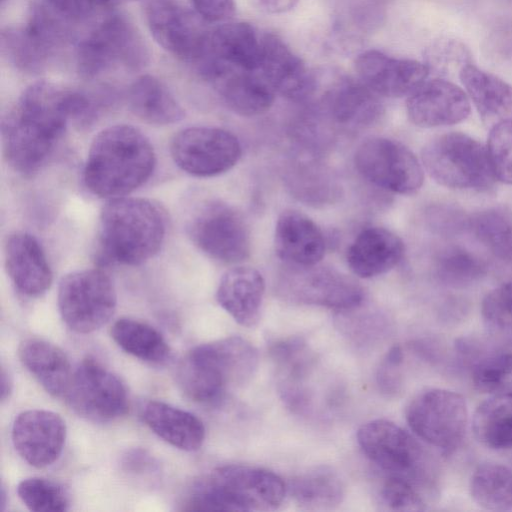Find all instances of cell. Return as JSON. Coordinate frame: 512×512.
Returning a JSON list of instances; mask_svg holds the SVG:
<instances>
[{
  "instance_id": "cell-1",
  "label": "cell",
  "mask_w": 512,
  "mask_h": 512,
  "mask_svg": "<svg viewBox=\"0 0 512 512\" xmlns=\"http://www.w3.org/2000/svg\"><path fill=\"white\" fill-rule=\"evenodd\" d=\"M72 90L39 81L27 87L2 121L4 155L18 173L37 172L71 121Z\"/></svg>"
},
{
  "instance_id": "cell-2",
  "label": "cell",
  "mask_w": 512,
  "mask_h": 512,
  "mask_svg": "<svg viewBox=\"0 0 512 512\" xmlns=\"http://www.w3.org/2000/svg\"><path fill=\"white\" fill-rule=\"evenodd\" d=\"M155 164L153 146L139 129L124 124L110 126L90 145L84 182L99 197H123L150 178Z\"/></svg>"
},
{
  "instance_id": "cell-3",
  "label": "cell",
  "mask_w": 512,
  "mask_h": 512,
  "mask_svg": "<svg viewBox=\"0 0 512 512\" xmlns=\"http://www.w3.org/2000/svg\"><path fill=\"white\" fill-rule=\"evenodd\" d=\"M165 235V212L151 200L111 198L101 210L98 243L103 262L142 264L159 252Z\"/></svg>"
},
{
  "instance_id": "cell-4",
  "label": "cell",
  "mask_w": 512,
  "mask_h": 512,
  "mask_svg": "<svg viewBox=\"0 0 512 512\" xmlns=\"http://www.w3.org/2000/svg\"><path fill=\"white\" fill-rule=\"evenodd\" d=\"M258 352L246 339L227 337L198 345L180 361L177 380L194 402L215 405L231 386L247 383L257 370Z\"/></svg>"
},
{
  "instance_id": "cell-5",
  "label": "cell",
  "mask_w": 512,
  "mask_h": 512,
  "mask_svg": "<svg viewBox=\"0 0 512 512\" xmlns=\"http://www.w3.org/2000/svg\"><path fill=\"white\" fill-rule=\"evenodd\" d=\"M287 492L274 472L247 465L229 464L215 468L196 481L183 510L269 511L277 509Z\"/></svg>"
},
{
  "instance_id": "cell-6",
  "label": "cell",
  "mask_w": 512,
  "mask_h": 512,
  "mask_svg": "<svg viewBox=\"0 0 512 512\" xmlns=\"http://www.w3.org/2000/svg\"><path fill=\"white\" fill-rule=\"evenodd\" d=\"M360 448L387 476L405 479L430 499L437 492L433 463L420 443L397 424L376 419L357 432Z\"/></svg>"
},
{
  "instance_id": "cell-7",
  "label": "cell",
  "mask_w": 512,
  "mask_h": 512,
  "mask_svg": "<svg viewBox=\"0 0 512 512\" xmlns=\"http://www.w3.org/2000/svg\"><path fill=\"white\" fill-rule=\"evenodd\" d=\"M421 160L429 176L447 188L486 190L496 179L486 147L464 133L434 137L422 148Z\"/></svg>"
},
{
  "instance_id": "cell-8",
  "label": "cell",
  "mask_w": 512,
  "mask_h": 512,
  "mask_svg": "<svg viewBox=\"0 0 512 512\" xmlns=\"http://www.w3.org/2000/svg\"><path fill=\"white\" fill-rule=\"evenodd\" d=\"M148 62L149 52L143 38L122 15H111L102 20L76 47L77 69L86 78L117 68L137 71Z\"/></svg>"
},
{
  "instance_id": "cell-9",
  "label": "cell",
  "mask_w": 512,
  "mask_h": 512,
  "mask_svg": "<svg viewBox=\"0 0 512 512\" xmlns=\"http://www.w3.org/2000/svg\"><path fill=\"white\" fill-rule=\"evenodd\" d=\"M405 417L418 438L445 453H452L462 444L469 420L465 398L443 388L416 394L407 405Z\"/></svg>"
},
{
  "instance_id": "cell-10",
  "label": "cell",
  "mask_w": 512,
  "mask_h": 512,
  "mask_svg": "<svg viewBox=\"0 0 512 512\" xmlns=\"http://www.w3.org/2000/svg\"><path fill=\"white\" fill-rule=\"evenodd\" d=\"M117 305L110 276L102 269H84L65 275L58 288V307L65 324L87 334L105 325Z\"/></svg>"
},
{
  "instance_id": "cell-11",
  "label": "cell",
  "mask_w": 512,
  "mask_h": 512,
  "mask_svg": "<svg viewBox=\"0 0 512 512\" xmlns=\"http://www.w3.org/2000/svg\"><path fill=\"white\" fill-rule=\"evenodd\" d=\"M354 163L363 178L393 193L414 194L424 181L423 168L414 153L389 138L363 141L355 152Z\"/></svg>"
},
{
  "instance_id": "cell-12",
  "label": "cell",
  "mask_w": 512,
  "mask_h": 512,
  "mask_svg": "<svg viewBox=\"0 0 512 512\" xmlns=\"http://www.w3.org/2000/svg\"><path fill=\"white\" fill-rule=\"evenodd\" d=\"M187 233L195 246L222 263H239L250 254V233L244 218L223 202L203 204L189 220Z\"/></svg>"
},
{
  "instance_id": "cell-13",
  "label": "cell",
  "mask_w": 512,
  "mask_h": 512,
  "mask_svg": "<svg viewBox=\"0 0 512 512\" xmlns=\"http://www.w3.org/2000/svg\"><path fill=\"white\" fill-rule=\"evenodd\" d=\"M145 14L153 38L171 55L197 65L206 57L211 30L196 12L176 0H149Z\"/></svg>"
},
{
  "instance_id": "cell-14",
  "label": "cell",
  "mask_w": 512,
  "mask_h": 512,
  "mask_svg": "<svg viewBox=\"0 0 512 512\" xmlns=\"http://www.w3.org/2000/svg\"><path fill=\"white\" fill-rule=\"evenodd\" d=\"M64 397L74 412L94 422L114 421L129 409L124 384L91 358L83 360L72 372Z\"/></svg>"
},
{
  "instance_id": "cell-15",
  "label": "cell",
  "mask_w": 512,
  "mask_h": 512,
  "mask_svg": "<svg viewBox=\"0 0 512 512\" xmlns=\"http://www.w3.org/2000/svg\"><path fill=\"white\" fill-rule=\"evenodd\" d=\"M170 151L180 169L197 177H212L229 171L242 153L239 140L229 131L200 126L177 133Z\"/></svg>"
},
{
  "instance_id": "cell-16",
  "label": "cell",
  "mask_w": 512,
  "mask_h": 512,
  "mask_svg": "<svg viewBox=\"0 0 512 512\" xmlns=\"http://www.w3.org/2000/svg\"><path fill=\"white\" fill-rule=\"evenodd\" d=\"M284 291L293 300L331 309L358 307L364 298L361 286L350 277L328 267L291 266Z\"/></svg>"
},
{
  "instance_id": "cell-17",
  "label": "cell",
  "mask_w": 512,
  "mask_h": 512,
  "mask_svg": "<svg viewBox=\"0 0 512 512\" xmlns=\"http://www.w3.org/2000/svg\"><path fill=\"white\" fill-rule=\"evenodd\" d=\"M198 67L225 104L239 115H261L274 102L275 91L257 71L232 67L211 57Z\"/></svg>"
},
{
  "instance_id": "cell-18",
  "label": "cell",
  "mask_w": 512,
  "mask_h": 512,
  "mask_svg": "<svg viewBox=\"0 0 512 512\" xmlns=\"http://www.w3.org/2000/svg\"><path fill=\"white\" fill-rule=\"evenodd\" d=\"M11 436L15 450L24 461L33 467L44 468L61 455L66 425L55 412L27 410L15 418Z\"/></svg>"
},
{
  "instance_id": "cell-19",
  "label": "cell",
  "mask_w": 512,
  "mask_h": 512,
  "mask_svg": "<svg viewBox=\"0 0 512 512\" xmlns=\"http://www.w3.org/2000/svg\"><path fill=\"white\" fill-rule=\"evenodd\" d=\"M359 79L379 96L399 98L415 91L429 74L427 64L367 50L355 59Z\"/></svg>"
},
{
  "instance_id": "cell-20",
  "label": "cell",
  "mask_w": 512,
  "mask_h": 512,
  "mask_svg": "<svg viewBox=\"0 0 512 512\" xmlns=\"http://www.w3.org/2000/svg\"><path fill=\"white\" fill-rule=\"evenodd\" d=\"M411 123L422 128L457 124L471 111L470 99L456 84L441 78L424 81L406 101Z\"/></svg>"
},
{
  "instance_id": "cell-21",
  "label": "cell",
  "mask_w": 512,
  "mask_h": 512,
  "mask_svg": "<svg viewBox=\"0 0 512 512\" xmlns=\"http://www.w3.org/2000/svg\"><path fill=\"white\" fill-rule=\"evenodd\" d=\"M259 71L276 93L292 101L308 99L316 88L315 77L305 62L272 33L263 34Z\"/></svg>"
},
{
  "instance_id": "cell-22",
  "label": "cell",
  "mask_w": 512,
  "mask_h": 512,
  "mask_svg": "<svg viewBox=\"0 0 512 512\" xmlns=\"http://www.w3.org/2000/svg\"><path fill=\"white\" fill-rule=\"evenodd\" d=\"M5 268L16 289L28 297L44 294L52 283V271L37 239L15 232L6 241Z\"/></svg>"
},
{
  "instance_id": "cell-23",
  "label": "cell",
  "mask_w": 512,
  "mask_h": 512,
  "mask_svg": "<svg viewBox=\"0 0 512 512\" xmlns=\"http://www.w3.org/2000/svg\"><path fill=\"white\" fill-rule=\"evenodd\" d=\"M274 246L277 256L290 266L316 265L325 253V240L320 228L296 210H285L279 215Z\"/></svg>"
},
{
  "instance_id": "cell-24",
  "label": "cell",
  "mask_w": 512,
  "mask_h": 512,
  "mask_svg": "<svg viewBox=\"0 0 512 512\" xmlns=\"http://www.w3.org/2000/svg\"><path fill=\"white\" fill-rule=\"evenodd\" d=\"M265 292L261 273L248 266L234 267L220 279L219 305L240 325L253 327L259 321Z\"/></svg>"
},
{
  "instance_id": "cell-25",
  "label": "cell",
  "mask_w": 512,
  "mask_h": 512,
  "mask_svg": "<svg viewBox=\"0 0 512 512\" xmlns=\"http://www.w3.org/2000/svg\"><path fill=\"white\" fill-rule=\"evenodd\" d=\"M402 240L383 227L362 230L347 250L350 270L361 278L382 275L399 264L404 255Z\"/></svg>"
},
{
  "instance_id": "cell-26",
  "label": "cell",
  "mask_w": 512,
  "mask_h": 512,
  "mask_svg": "<svg viewBox=\"0 0 512 512\" xmlns=\"http://www.w3.org/2000/svg\"><path fill=\"white\" fill-rule=\"evenodd\" d=\"M263 35L247 22L225 23L211 30L208 54L232 67L259 71Z\"/></svg>"
},
{
  "instance_id": "cell-27",
  "label": "cell",
  "mask_w": 512,
  "mask_h": 512,
  "mask_svg": "<svg viewBox=\"0 0 512 512\" xmlns=\"http://www.w3.org/2000/svg\"><path fill=\"white\" fill-rule=\"evenodd\" d=\"M146 425L170 445L196 451L205 439V427L194 414L161 401H149L142 408Z\"/></svg>"
},
{
  "instance_id": "cell-28",
  "label": "cell",
  "mask_w": 512,
  "mask_h": 512,
  "mask_svg": "<svg viewBox=\"0 0 512 512\" xmlns=\"http://www.w3.org/2000/svg\"><path fill=\"white\" fill-rule=\"evenodd\" d=\"M327 109L341 125L365 127L376 122L383 113L379 95L361 80L341 79L326 96Z\"/></svg>"
},
{
  "instance_id": "cell-29",
  "label": "cell",
  "mask_w": 512,
  "mask_h": 512,
  "mask_svg": "<svg viewBox=\"0 0 512 512\" xmlns=\"http://www.w3.org/2000/svg\"><path fill=\"white\" fill-rule=\"evenodd\" d=\"M459 78L480 117L487 123L512 119V86L472 62L459 71Z\"/></svg>"
},
{
  "instance_id": "cell-30",
  "label": "cell",
  "mask_w": 512,
  "mask_h": 512,
  "mask_svg": "<svg viewBox=\"0 0 512 512\" xmlns=\"http://www.w3.org/2000/svg\"><path fill=\"white\" fill-rule=\"evenodd\" d=\"M20 361L50 395L64 396L72 371L66 354L45 340H24L18 349Z\"/></svg>"
},
{
  "instance_id": "cell-31",
  "label": "cell",
  "mask_w": 512,
  "mask_h": 512,
  "mask_svg": "<svg viewBox=\"0 0 512 512\" xmlns=\"http://www.w3.org/2000/svg\"><path fill=\"white\" fill-rule=\"evenodd\" d=\"M130 110L141 120L154 125H169L184 117V110L166 85L151 75L138 77L129 86Z\"/></svg>"
},
{
  "instance_id": "cell-32",
  "label": "cell",
  "mask_w": 512,
  "mask_h": 512,
  "mask_svg": "<svg viewBox=\"0 0 512 512\" xmlns=\"http://www.w3.org/2000/svg\"><path fill=\"white\" fill-rule=\"evenodd\" d=\"M1 48L12 65L27 73L42 71L59 49L29 23L3 30Z\"/></svg>"
},
{
  "instance_id": "cell-33",
  "label": "cell",
  "mask_w": 512,
  "mask_h": 512,
  "mask_svg": "<svg viewBox=\"0 0 512 512\" xmlns=\"http://www.w3.org/2000/svg\"><path fill=\"white\" fill-rule=\"evenodd\" d=\"M475 438L493 450L512 449V397L490 396L474 411Z\"/></svg>"
},
{
  "instance_id": "cell-34",
  "label": "cell",
  "mask_w": 512,
  "mask_h": 512,
  "mask_svg": "<svg viewBox=\"0 0 512 512\" xmlns=\"http://www.w3.org/2000/svg\"><path fill=\"white\" fill-rule=\"evenodd\" d=\"M470 496L485 510H512V470L500 463L484 462L473 471Z\"/></svg>"
},
{
  "instance_id": "cell-35",
  "label": "cell",
  "mask_w": 512,
  "mask_h": 512,
  "mask_svg": "<svg viewBox=\"0 0 512 512\" xmlns=\"http://www.w3.org/2000/svg\"><path fill=\"white\" fill-rule=\"evenodd\" d=\"M111 336L122 350L143 361L159 364L170 356L162 334L144 322L121 318L113 324Z\"/></svg>"
},
{
  "instance_id": "cell-36",
  "label": "cell",
  "mask_w": 512,
  "mask_h": 512,
  "mask_svg": "<svg viewBox=\"0 0 512 512\" xmlns=\"http://www.w3.org/2000/svg\"><path fill=\"white\" fill-rule=\"evenodd\" d=\"M287 491L306 507L330 508L341 503L344 487L338 475L326 467L315 468L290 480Z\"/></svg>"
},
{
  "instance_id": "cell-37",
  "label": "cell",
  "mask_w": 512,
  "mask_h": 512,
  "mask_svg": "<svg viewBox=\"0 0 512 512\" xmlns=\"http://www.w3.org/2000/svg\"><path fill=\"white\" fill-rule=\"evenodd\" d=\"M467 228L495 257L512 262V216L502 208H488L467 219Z\"/></svg>"
},
{
  "instance_id": "cell-38",
  "label": "cell",
  "mask_w": 512,
  "mask_h": 512,
  "mask_svg": "<svg viewBox=\"0 0 512 512\" xmlns=\"http://www.w3.org/2000/svg\"><path fill=\"white\" fill-rule=\"evenodd\" d=\"M434 272L443 284L463 287L485 276L487 265L482 258L465 247L448 245L436 254Z\"/></svg>"
},
{
  "instance_id": "cell-39",
  "label": "cell",
  "mask_w": 512,
  "mask_h": 512,
  "mask_svg": "<svg viewBox=\"0 0 512 512\" xmlns=\"http://www.w3.org/2000/svg\"><path fill=\"white\" fill-rule=\"evenodd\" d=\"M472 382L482 393L512 397V351L479 361L472 371Z\"/></svg>"
},
{
  "instance_id": "cell-40",
  "label": "cell",
  "mask_w": 512,
  "mask_h": 512,
  "mask_svg": "<svg viewBox=\"0 0 512 512\" xmlns=\"http://www.w3.org/2000/svg\"><path fill=\"white\" fill-rule=\"evenodd\" d=\"M17 493L25 506L35 512H61L69 507V498L62 486L48 479L31 477L22 480Z\"/></svg>"
},
{
  "instance_id": "cell-41",
  "label": "cell",
  "mask_w": 512,
  "mask_h": 512,
  "mask_svg": "<svg viewBox=\"0 0 512 512\" xmlns=\"http://www.w3.org/2000/svg\"><path fill=\"white\" fill-rule=\"evenodd\" d=\"M486 149L495 178L512 184V119L493 124Z\"/></svg>"
},
{
  "instance_id": "cell-42",
  "label": "cell",
  "mask_w": 512,
  "mask_h": 512,
  "mask_svg": "<svg viewBox=\"0 0 512 512\" xmlns=\"http://www.w3.org/2000/svg\"><path fill=\"white\" fill-rule=\"evenodd\" d=\"M486 326L500 334H512V281L490 290L481 303Z\"/></svg>"
},
{
  "instance_id": "cell-43",
  "label": "cell",
  "mask_w": 512,
  "mask_h": 512,
  "mask_svg": "<svg viewBox=\"0 0 512 512\" xmlns=\"http://www.w3.org/2000/svg\"><path fill=\"white\" fill-rule=\"evenodd\" d=\"M383 503L391 510L422 511L428 498L413 483L395 476H387L380 490Z\"/></svg>"
},
{
  "instance_id": "cell-44",
  "label": "cell",
  "mask_w": 512,
  "mask_h": 512,
  "mask_svg": "<svg viewBox=\"0 0 512 512\" xmlns=\"http://www.w3.org/2000/svg\"><path fill=\"white\" fill-rule=\"evenodd\" d=\"M472 62L467 47L461 42L453 39H445L435 44L430 52V64L436 68L444 69L459 68Z\"/></svg>"
},
{
  "instance_id": "cell-45",
  "label": "cell",
  "mask_w": 512,
  "mask_h": 512,
  "mask_svg": "<svg viewBox=\"0 0 512 512\" xmlns=\"http://www.w3.org/2000/svg\"><path fill=\"white\" fill-rule=\"evenodd\" d=\"M58 15L74 24L101 8L99 0H44Z\"/></svg>"
},
{
  "instance_id": "cell-46",
  "label": "cell",
  "mask_w": 512,
  "mask_h": 512,
  "mask_svg": "<svg viewBox=\"0 0 512 512\" xmlns=\"http://www.w3.org/2000/svg\"><path fill=\"white\" fill-rule=\"evenodd\" d=\"M195 12L207 22H224L235 14L234 0H191Z\"/></svg>"
},
{
  "instance_id": "cell-47",
  "label": "cell",
  "mask_w": 512,
  "mask_h": 512,
  "mask_svg": "<svg viewBox=\"0 0 512 512\" xmlns=\"http://www.w3.org/2000/svg\"><path fill=\"white\" fill-rule=\"evenodd\" d=\"M299 0H250L253 6L269 14H282L293 9Z\"/></svg>"
},
{
  "instance_id": "cell-48",
  "label": "cell",
  "mask_w": 512,
  "mask_h": 512,
  "mask_svg": "<svg viewBox=\"0 0 512 512\" xmlns=\"http://www.w3.org/2000/svg\"><path fill=\"white\" fill-rule=\"evenodd\" d=\"M12 380L4 367L1 369V400L4 401L9 397L12 391Z\"/></svg>"
},
{
  "instance_id": "cell-49",
  "label": "cell",
  "mask_w": 512,
  "mask_h": 512,
  "mask_svg": "<svg viewBox=\"0 0 512 512\" xmlns=\"http://www.w3.org/2000/svg\"><path fill=\"white\" fill-rule=\"evenodd\" d=\"M5 497H6L5 489H4V487H2V489H1V502H0L2 510H4V506H5V503H6Z\"/></svg>"
},
{
  "instance_id": "cell-50",
  "label": "cell",
  "mask_w": 512,
  "mask_h": 512,
  "mask_svg": "<svg viewBox=\"0 0 512 512\" xmlns=\"http://www.w3.org/2000/svg\"><path fill=\"white\" fill-rule=\"evenodd\" d=\"M6 0H1L2 4L5 2Z\"/></svg>"
}]
</instances>
